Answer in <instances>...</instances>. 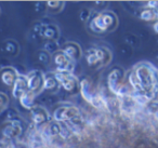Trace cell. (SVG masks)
Listing matches in <instances>:
<instances>
[{"instance_id":"7c38bea8","label":"cell","mask_w":158,"mask_h":148,"mask_svg":"<svg viewBox=\"0 0 158 148\" xmlns=\"http://www.w3.org/2000/svg\"><path fill=\"white\" fill-rule=\"evenodd\" d=\"M35 96H36L35 94L31 93V91H27L19 98V101H20L21 105H22L24 108L31 110V109L35 107V104H34V102H35Z\"/></svg>"},{"instance_id":"5b68a950","label":"cell","mask_w":158,"mask_h":148,"mask_svg":"<svg viewBox=\"0 0 158 148\" xmlns=\"http://www.w3.org/2000/svg\"><path fill=\"white\" fill-rule=\"evenodd\" d=\"M54 120L59 122L74 121L79 117V110L74 106H62L54 111Z\"/></svg>"},{"instance_id":"9c48e42d","label":"cell","mask_w":158,"mask_h":148,"mask_svg":"<svg viewBox=\"0 0 158 148\" xmlns=\"http://www.w3.org/2000/svg\"><path fill=\"white\" fill-rule=\"evenodd\" d=\"M62 52L70 60V61H76V60H79L80 56H81V49L75 42H68V43H65L62 48Z\"/></svg>"},{"instance_id":"277c9868","label":"cell","mask_w":158,"mask_h":148,"mask_svg":"<svg viewBox=\"0 0 158 148\" xmlns=\"http://www.w3.org/2000/svg\"><path fill=\"white\" fill-rule=\"evenodd\" d=\"M53 64H54L55 68H56V72H68V74L73 72L74 63L62 51H56L53 54Z\"/></svg>"},{"instance_id":"5bb4252c","label":"cell","mask_w":158,"mask_h":148,"mask_svg":"<svg viewBox=\"0 0 158 148\" xmlns=\"http://www.w3.org/2000/svg\"><path fill=\"white\" fill-rule=\"evenodd\" d=\"M3 135L7 137H16L21 133V126L18 125L15 123H10L9 125H7L6 128H3Z\"/></svg>"},{"instance_id":"30bf717a","label":"cell","mask_w":158,"mask_h":148,"mask_svg":"<svg viewBox=\"0 0 158 148\" xmlns=\"http://www.w3.org/2000/svg\"><path fill=\"white\" fill-rule=\"evenodd\" d=\"M90 50L92 51L94 56L97 57V61L99 65H106L110 62V53L105 48H94V49H90Z\"/></svg>"},{"instance_id":"6da1fadb","label":"cell","mask_w":158,"mask_h":148,"mask_svg":"<svg viewBox=\"0 0 158 148\" xmlns=\"http://www.w3.org/2000/svg\"><path fill=\"white\" fill-rule=\"evenodd\" d=\"M117 24V18L112 12H103L98 14L91 20L90 29L95 34H105L115 28Z\"/></svg>"},{"instance_id":"7a4b0ae2","label":"cell","mask_w":158,"mask_h":148,"mask_svg":"<svg viewBox=\"0 0 158 148\" xmlns=\"http://www.w3.org/2000/svg\"><path fill=\"white\" fill-rule=\"evenodd\" d=\"M79 90L81 92L85 100L90 103L92 106H94L95 108H103V107L105 106V103H104L103 98L95 92V90L92 88V84L89 82V80L84 79V80L80 82Z\"/></svg>"},{"instance_id":"8992f818","label":"cell","mask_w":158,"mask_h":148,"mask_svg":"<svg viewBox=\"0 0 158 148\" xmlns=\"http://www.w3.org/2000/svg\"><path fill=\"white\" fill-rule=\"evenodd\" d=\"M27 83H28V91L34 93L35 95H38L44 89V75H42L38 70L31 72L26 76Z\"/></svg>"},{"instance_id":"4fadbf2b","label":"cell","mask_w":158,"mask_h":148,"mask_svg":"<svg viewBox=\"0 0 158 148\" xmlns=\"http://www.w3.org/2000/svg\"><path fill=\"white\" fill-rule=\"evenodd\" d=\"M59 85L60 84H59V82H57L56 79H55L54 74L44 75V90L54 92V91H56V90H57Z\"/></svg>"},{"instance_id":"52a82bcc","label":"cell","mask_w":158,"mask_h":148,"mask_svg":"<svg viewBox=\"0 0 158 148\" xmlns=\"http://www.w3.org/2000/svg\"><path fill=\"white\" fill-rule=\"evenodd\" d=\"M18 77V72L13 67H5L0 70V80L8 87H13Z\"/></svg>"},{"instance_id":"2e32d148","label":"cell","mask_w":158,"mask_h":148,"mask_svg":"<svg viewBox=\"0 0 158 148\" xmlns=\"http://www.w3.org/2000/svg\"><path fill=\"white\" fill-rule=\"evenodd\" d=\"M8 102H9V98L6 94L0 93V111H2L3 109L7 107Z\"/></svg>"},{"instance_id":"ba28073f","label":"cell","mask_w":158,"mask_h":148,"mask_svg":"<svg viewBox=\"0 0 158 148\" xmlns=\"http://www.w3.org/2000/svg\"><path fill=\"white\" fill-rule=\"evenodd\" d=\"M27 91H28V83H27L26 76L19 75L18 79L15 80L13 87H12V94L15 98H20Z\"/></svg>"},{"instance_id":"3957f363","label":"cell","mask_w":158,"mask_h":148,"mask_svg":"<svg viewBox=\"0 0 158 148\" xmlns=\"http://www.w3.org/2000/svg\"><path fill=\"white\" fill-rule=\"evenodd\" d=\"M54 76L57 82H59V84L62 85V88L69 94H75L79 90L80 83L78 82L77 78L73 74L55 72Z\"/></svg>"},{"instance_id":"8fae6325","label":"cell","mask_w":158,"mask_h":148,"mask_svg":"<svg viewBox=\"0 0 158 148\" xmlns=\"http://www.w3.org/2000/svg\"><path fill=\"white\" fill-rule=\"evenodd\" d=\"M31 120L36 124L44 123L48 120V113L44 109L40 108V107H34L31 109Z\"/></svg>"},{"instance_id":"9a60e30c","label":"cell","mask_w":158,"mask_h":148,"mask_svg":"<svg viewBox=\"0 0 158 148\" xmlns=\"http://www.w3.org/2000/svg\"><path fill=\"white\" fill-rule=\"evenodd\" d=\"M44 36L48 39H54L57 37V31L55 27L51 26V27H47V29L44 31Z\"/></svg>"}]
</instances>
